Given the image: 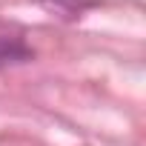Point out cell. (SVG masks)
Wrapping results in <instances>:
<instances>
[{
	"label": "cell",
	"mask_w": 146,
	"mask_h": 146,
	"mask_svg": "<svg viewBox=\"0 0 146 146\" xmlns=\"http://www.w3.org/2000/svg\"><path fill=\"white\" fill-rule=\"evenodd\" d=\"M37 3L46 12H54V15H63V17H80V12L86 6H92V0H37Z\"/></svg>",
	"instance_id": "7a4b0ae2"
},
{
	"label": "cell",
	"mask_w": 146,
	"mask_h": 146,
	"mask_svg": "<svg viewBox=\"0 0 146 146\" xmlns=\"http://www.w3.org/2000/svg\"><path fill=\"white\" fill-rule=\"evenodd\" d=\"M32 52L29 46H23V40L17 37H0V66L6 63H20V60H29Z\"/></svg>",
	"instance_id": "6da1fadb"
}]
</instances>
